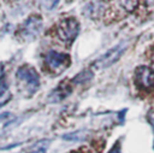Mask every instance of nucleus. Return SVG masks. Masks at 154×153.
Segmentation results:
<instances>
[{"instance_id": "5", "label": "nucleus", "mask_w": 154, "mask_h": 153, "mask_svg": "<svg viewBox=\"0 0 154 153\" xmlns=\"http://www.w3.org/2000/svg\"><path fill=\"white\" fill-rule=\"evenodd\" d=\"M42 29V19L40 16H31L28 18L22 28L19 29V35L24 40H32L35 39Z\"/></svg>"}, {"instance_id": "12", "label": "nucleus", "mask_w": 154, "mask_h": 153, "mask_svg": "<svg viewBox=\"0 0 154 153\" xmlns=\"http://www.w3.org/2000/svg\"><path fill=\"white\" fill-rule=\"evenodd\" d=\"M109 153H120V149H119V146L117 145V146H114L112 149H111V152Z\"/></svg>"}, {"instance_id": "1", "label": "nucleus", "mask_w": 154, "mask_h": 153, "mask_svg": "<svg viewBox=\"0 0 154 153\" xmlns=\"http://www.w3.org/2000/svg\"><path fill=\"white\" fill-rule=\"evenodd\" d=\"M16 77L19 87L23 89V92L28 94L35 93L40 87V77L36 70L30 65L20 66L16 72Z\"/></svg>"}, {"instance_id": "11", "label": "nucleus", "mask_w": 154, "mask_h": 153, "mask_svg": "<svg viewBox=\"0 0 154 153\" xmlns=\"http://www.w3.org/2000/svg\"><path fill=\"white\" fill-rule=\"evenodd\" d=\"M148 120H149L150 124L154 126V112H150V113L148 114Z\"/></svg>"}, {"instance_id": "9", "label": "nucleus", "mask_w": 154, "mask_h": 153, "mask_svg": "<svg viewBox=\"0 0 154 153\" xmlns=\"http://www.w3.org/2000/svg\"><path fill=\"white\" fill-rule=\"evenodd\" d=\"M119 5L123 6L124 10H126L128 12H131L132 10H135V7L137 6V1H119Z\"/></svg>"}, {"instance_id": "2", "label": "nucleus", "mask_w": 154, "mask_h": 153, "mask_svg": "<svg viewBox=\"0 0 154 153\" xmlns=\"http://www.w3.org/2000/svg\"><path fill=\"white\" fill-rule=\"evenodd\" d=\"M57 31H58V36L60 40H63L65 42H72L76 39V36L78 35L79 23L73 17L65 18L58 24Z\"/></svg>"}, {"instance_id": "4", "label": "nucleus", "mask_w": 154, "mask_h": 153, "mask_svg": "<svg viewBox=\"0 0 154 153\" xmlns=\"http://www.w3.org/2000/svg\"><path fill=\"white\" fill-rule=\"evenodd\" d=\"M128 42H120L119 45H117L116 47H113L112 49H109L107 53H105L103 55H101L95 63H94V66L96 69H102V67H107V66H111L113 63H116L120 55L123 54V52L126 49V46Z\"/></svg>"}, {"instance_id": "13", "label": "nucleus", "mask_w": 154, "mask_h": 153, "mask_svg": "<svg viewBox=\"0 0 154 153\" xmlns=\"http://www.w3.org/2000/svg\"><path fill=\"white\" fill-rule=\"evenodd\" d=\"M29 153H46V151L43 148H38V149H35L32 152H29Z\"/></svg>"}, {"instance_id": "14", "label": "nucleus", "mask_w": 154, "mask_h": 153, "mask_svg": "<svg viewBox=\"0 0 154 153\" xmlns=\"http://www.w3.org/2000/svg\"><path fill=\"white\" fill-rule=\"evenodd\" d=\"M153 64H154V57H153Z\"/></svg>"}, {"instance_id": "3", "label": "nucleus", "mask_w": 154, "mask_h": 153, "mask_svg": "<svg viewBox=\"0 0 154 153\" xmlns=\"http://www.w3.org/2000/svg\"><path fill=\"white\" fill-rule=\"evenodd\" d=\"M45 63L53 72H61L70 64V58L65 53H60L57 51H49L45 55Z\"/></svg>"}, {"instance_id": "7", "label": "nucleus", "mask_w": 154, "mask_h": 153, "mask_svg": "<svg viewBox=\"0 0 154 153\" xmlns=\"http://www.w3.org/2000/svg\"><path fill=\"white\" fill-rule=\"evenodd\" d=\"M70 93H71V87L66 86L65 83H60V86L54 92H52V94L49 96V101H53V102L60 101L61 99L66 98Z\"/></svg>"}, {"instance_id": "10", "label": "nucleus", "mask_w": 154, "mask_h": 153, "mask_svg": "<svg viewBox=\"0 0 154 153\" xmlns=\"http://www.w3.org/2000/svg\"><path fill=\"white\" fill-rule=\"evenodd\" d=\"M90 77H91V72H90V71H83V72H81L77 77L73 78V82H77V83H79V82H84V81L89 80Z\"/></svg>"}, {"instance_id": "6", "label": "nucleus", "mask_w": 154, "mask_h": 153, "mask_svg": "<svg viewBox=\"0 0 154 153\" xmlns=\"http://www.w3.org/2000/svg\"><path fill=\"white\" fill-rule=\"evenodd\" d=\"M135 81L141 88H144V89L154 87L153 70L147 66H138L135 71Z\"/></svg>"}, {"instance_id": "8", "label": "nucleus", "mask_w": 154, "mask_h": 153, "mask_svg": "<svg viewBox=\"0 0 154 153\" xmlns=\"http://www.w3.org/2000/svg\"><path fill=\"white\" fill-rule=\"evenodd\" d=\"M11 98V94H10V90H8V86L5 81L4 77L0 78V107L2 105H5Z\"/></svg>"}]
</instances>
